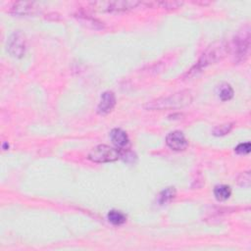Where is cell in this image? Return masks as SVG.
Masks as SVG:
<instances>
[{
  "label": "cell",
  "instance_id": "6da1fadb",
  "mask_svg": "<svg viewBox=\"0 0 251 251\" xmlns=\"http://www.w3.org/2000/svg\"><path fill=\"white\" fill-rule=\"evenodd\" d=\"M192 93L189 90H182L168 96H162L150 102H147L145 108L146 110H167L179 109L189 105L192 102Z\"/></svg>",
  "mask_w": 251,
  "mask_h": 251
},
{
  "label": "cell",
  "instance_id": "7a4b0ae2",
  "mask_svg": "<svg viewBox=\"0 0 251 251\" xmlns=\"http://www.w3.org/2000/svg\"><path fill=\"white\" fill-rule=\"evenodd\" d=\"M229 45L225 42H218L213 43L204 51L197 64L189 71V76L195 73L197 74L207 66L221 61L229 52Z\"/></svg>",
  "mask_w": 251,
  "mask_h": 251
},
{
  "label": "cell",
  "instance_id": "3957f363",
  "mask_svg": "<svg viewBox=\"0 0 251 251\" xmlns=\"http://www.w3.org/2000/svg\"><path fill=\"white\" fill-rule=\"evenodd\" d=\"M249 43H250V32L249 27L246 26V28H243V31L239 32L234 40H233V45H232V51H233V57L236 61H242L246 58L247 52L249 49Z\"/></svg>",
  "mask_w": 251,
  "mask_h": 251
},
{
  "label": "cell",
  "instance_id": "277c9868",
  "mask_svg": "<svg viewBox=\"0 0 251 251\" xmlns=\"http://www.w3.org/2000/svg\"><path fill=\"white\" fill-rule=\"evenodd\" d=\"M121 156L120 151L105 145L94 147L88 154V158L95 163H109L117 161Z\"/></svg>",
  "mask_w": 251,
  "mask_h": 251
},
{
  "label": "cell",
  "instance_id": "5b68a950",
  "mask_svg": "<svg viewBox=\"0 0 251 251\" xmlns=\"http://www.w3.org/2000/svg\"><path fill=\"white\" fill-rule=\"evenodd\" d=\"M28 49V41L21 31L14 32L8 42H7V50L11 56L15 58H22Z\"/></svg>",
  "mask_w": 251,
  "mask_h": 251
},
{
  "label": "cell",
  "instance_id": "8992f818",
  "mask_svg": "<svg viewBox=\"0 0 251 251\" xmlns=\"http://www.w3.org/2000/svg\"><path fill=\"white\" fill-rule=\"evenodd\" d=\"M96 5H100V8H103L107 11H126L136 8L141 4L139 1H131V0H123V1H107V2H98Z\"/></svg>",
  "mask_w": 251,
  "mask_h": 251
},
{
  "label": "cell",
  "instance_id": "52a82bcc",
  "mask_svg": "<svg viewBox=\"0 0 251 251\" xmlns=\"http://www.w3.org/2000/svg\"><path fill=\"white\" fill-rule=\"evenodd\" d=\"M166 144L170 148L176 151L185 150L188 146V142L187 141L184 134L180 131L170 133L166 138Z\"/></svg>",
  "mask_w": 251,
  "mask_h": 251
},
{
  "label": "cell",
  "instance_id": "ba28073f",
  "mask_svg": "<svg viewBox=\"0 0 251 251\" xmlns=\"http://www.w3.org/2000/svg\"><path fill=\"white\" fill-rule=\"evenodd\" d=\"M40 6H38L35 2H15L12 6L10 11L16 15L28 16V15H35L40 11Z\"/></svg>",
  "mask_w": 251,
  "mask_h": 251
},
{
  "label": "cell",
  "instance_id": "9c48e42d",
  "mask_svg": "<svg viewBox=\"0 0 251 251\" xmlns=\"http://www.w3.org/2000/svg\"><path fill=\"white\" fill-rule=\"evenodd\" d=\"M115 105H116L115 94L112 91H105L101 96V100L98 104L97 111L99 114L106 115L113 110Z\"/></svg>",
  "mask_w": 251,
  "mask_h": 251
},
{
  "label": "cell",
  "instance_id": "30bf717a",
  "mask_svg": "<svg viewBox=\"0 0 251 251\" xmlns=\"http://www.w3.org/2000/svg\"><path fill=\"white\" fill-rule=\"evenodd\" d=\"M110 139L112 143L119 148H124L129 144V137L127 133L121 129H114L110 133Z\"/></svg>",
  "mask_w": 251,
  "mask_h": 251
},
{
  "label": "cell",
  "instance_id": "8fae6325",
  "mask_svg": "<svg viewBox=\"0 0 251 251\" xmlns=\"http://www.w3.org/2000/svg\"><path fill=\"white\" fill-rule=\"evenodd\" d=\"M217 94L219 96V98L223 101H228L230 99L232 98L233 96V89L232 87L229 84H221L217 86Z\"/></svg>",
  "mask_w": 251,
  "mask_h": 251
},
{
  "label": "cell",
  "instance_id": "7c38bea8",
  "mask_svg": "<svg viewBox=\"0 0 251 251\" xmlns=\"http://www.w3.org/2000/svg\"><path fill=\"white\" fill-rule=\"evenodd\" d=\"M231 194V189L229 186L226 185H219L214 188V195L217 200L225 201L230 198Z\"/></svg>",
  "mask_w": 251,
  "mask_h": 251
},
{
  "label": "cell",
  "instance_id": "4fadbf2b",
  "mask_svg": "<svg viewBox=\"0 0 251 251\" xmlns=\"http://www.w3.org/2000/svg\"><path fill=\"white\" fill-rule=\"evenodd\" d=\"M175 196H176V189L174 188H167L160 193L158 197V202L161 205H165L171 202L175 198Z\"/></svg>",
  "mask_w": 251,
  "mask_h": 251
},
{
  "label": "cell",
  "instance_id": "5bb4252c",
  "mask_svg": "<svg viewBox=\"0 0 251 251\" xmlns=\"http://www.w3.org/2000/svg\"><path fill=\"white\" fill-rule=\"evenodd\" d=\"M107 219L111 224L115 226H121L126 222V216L122 212L116 210L110 211L107 215Z\"/></svg>",
  "mask_w": 251,
  "mask_h": 251
},
{
  "label": "cell",
  "instance_id": "9a60e30c",
  "mask_svg": "<svg viewBox=\"0 0 251 251\" xmlns=\"http://www.w3.org/2000/svg\"><path fill=\"white\" fill-rule=\"evenodd\" d=\"M232 128V126L230 124H226V125H221V126H218V127H216L213 131V134L214 136H217V137H222V136H225L227 134H229Z\"/></svg>",
  "mask_w": 251,
  "mask_h": 251
},
{
  "label": "cell",
  "instance_id": "2e32d148",
  "mask_svg": "<svg viewBox=\"0 0 251 251\" xmlns=\"http://www.w3.org/2000/svg\"><path fill=\"white\" fill-rule=\"evenodd\" d=\"M157 5H159L161 8H164V9L173 10V9L180 8L183 5V2H180V1H163V2H158Z\"/></svg>",
  "mask_w": 251,
  "mask_h": 251
},
{
  "label": "cell",
  "instance_id": "e0dca14e",
  "mask_svg": "<svg viewBox=\"0 0 251 251\" xmlns=\"http://www.w3.org/2000/svg\"><path fill=\"white\" fill-rule=\"evenodd\" d=\"M235 152L237 154H248L250 152V144L245 143V144H240L236 146Z\"/></svg>",
  "mask_w": 251,
  "mask_h": 251
},
{
  "label": "cell",
  "instance_id": "ac0fdd59",
  "mask_svg": "<svg viewBox=\"0 0 251 251\" xmlns=\"http://www.w3.org/2000/svg\"><path fill=\"white\" fill-rule=\"evenodd\" d=\"M241 179L238 180V184L242 187H246L248 188L250 185V173L249 172H244L243 174H241Z\"/></svg>",
  "mask_w": 251,
  "mask_h": 251
}]
</instances>
